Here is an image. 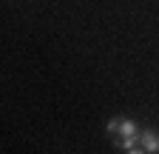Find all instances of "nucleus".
I'll return each mask as SVG.
<instances>
[{
	"label": "nucleus",
	"instance_id": "3",
	"mask_svg": "<svg viewBox=\"0 0 159 154\" xmlns=\"http://www.w3.org/2000/svg\"><path fill=\"white\" fill-rule=\"evenodd\" d=\"M119 151H128V154H136V151H142V146H139V134H134V137H122V140H116Z\"/></svg>",
	"mask_w": 159,
	"mask_h": 154
},
{
	"label": "nucleus",
	"instance_id": "2",
	"mask_svg": "<svg viewBox=\"0 0 159 154\" xmlns=\"http://www.w3.org/2000/svg\"><path fill=\"white\" fill-rule=\"evenodd\" d=\"M139 146H142V151H148V154H156L159 151V134L153 128H142L139 131Z\"/></svg>",
	"mask_w": 159,
	"mask_h": 154
},
{
	"label": "nucleus",
	"instance_id": "1",
	"mask_svg": "<svg viewBox=\"0 0 159 154\" xmlns=\"http://www.w3.org/2000/svg\"><path fill=\"white\" fill-rule=\"evenodd\" d=\"M105 131L111 134L114 140H122V137H134V134H139V128H136V123H134L131 117H114V120H108Z\"/></svg>",
	"mask_w": 159,
	"mask_h": 154
}]
</instances>
